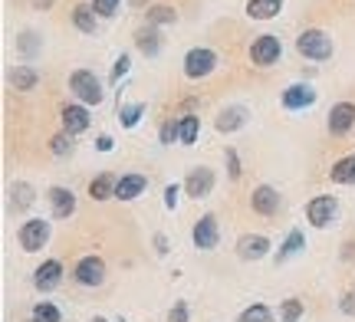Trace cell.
Returning <instances> with one entry per match:
<instances>
[{
    "label": "cell",
    "mask_w": 355,
    "mask_h": 322,
    "mask_svg": "<svg viewBox=\"0 0 355 322\" xmlns=\"http://www.w3.org/2000/svg\"><path fill=\"white\" fill-rule=\"evenodd\" d=\"M69 89L76 92L86 105L102 102V86H99V79H96V73H89V69H79V73L69 76Z\"/></svg>",
    "instance_id": "1"
},
{
    "label": "cell",
    "mask_w": 355,
    "mask_h": 322,
    "mask_svg": "<svg viewBox=\"0 0 355 322\" xmlns=\"http://www.w3.org/2000/svg\"><path fill=\"white\" fill-rule=\"evenodd\" d=\"M296 50L309 56V60H329L332 56V39L322 30H306L303 37L296 39Z\"/></svg>",
    "instance_id": "2"
},
{
    "label": "cell",
    "mask_w": 355,
    "mask_h": 322,
    "mask_svg": "<svg viewBox=\"0 0 355 322\" xmlns=\"http://www.w3.org/2000/svg\"><path fill=\"white\" fill-rule=\"evenodd\" d=\"M46 240H50V224L46 220H26L24 227H20V247H24L26 253H37Z\"/></svg>",
    "instance_id": "3"
},
{
    "label": "cell",
    "mask_w": 355,
    "mask_h": 322,
    "mask_svg": "<svg viewBox=\"0 0 355 322\" xmlns=\"http://www.w3.org/2000/svg\"><path fill=\"white\" fill-rule=\"evenodd\" d=\"M217 66V56L214 50H191L188 56H184V73H188V79H201V76H211V69Z\"/></svg>",
    "instance_id": "4"
},
{
    "label": "cell",
    "mask_w": 355,
    "mask_h": 322,
    "mask_svg": "<svg viewBox=\"0 0 355 322\" xmlns=\"http://www.w3.org/2000/svg\"><path fill=\"white\" fill-rule=\"evenodd\" d=\"M336 211H339L336 197L322 194V197H313V201H309V207H306V217H309V224H313V227H326V224L336 217Z\"/></svg>",
    "instance_id": "5"
},
{
    "label": "cell",
    "mask_w": 355,
    "mask_h": 322,
    "mask_svg": "<svg viewBox=\"0 0 355 322\" xmlns=\"http://www.w3.org/2000/svg\"><path fill=\"white\" fill-rule=\"evenodd\" d=\"M191 237H194V247H201V250H214L217 240H220V233H217V220L211 217V214H204V217L194 224Z\"/></svg>",
    "instance_id": "6"
},
{
    "label": "cell",
    "mask_w": 355,
    "mask_h": 322,
    "mask_svg": "<svg viewBox=\"0 0 355 322\" xmlns=\"http://www.w3.org/2000/svg\"><path fill=\"white\" fill-rule=\"evenodd\" d=\"M250 60H254L257 66H273L279 60V39L270 37V33L260 37L254 46H250Z\"/></svg>",
    "instance_id": "7"
},
{
    "label": "cell",
    "mask_w": 355,
    "mask_h": 322,
    "mask_svg": "<svg viewBox=\"0 0 355 322\" xmlns=\"http://www.w3.org/2000/svg\"><path fill=\"white\" fill-rule=\"evenodd\" d=\"M105 280V263L99 257H86L76 263V283L83 286H99Z\"/></svg>",
    "instance_id": "8"
},
{
    "label": "cell",
    "mask_w": 355,
    "mask_h": 322,
    "mask_svg": "<svg viewBox=\"0 0 355 322\" xmlns=\"http://www.w3.org/2000/svg\"><path fill=\"white\" fill-rule=\"evenodd\" d=\"M184 191H188L191 197H207V194L214 191V171H211V168H194L188 175Z\"/></svg>",
    "instance_id": "9"
},
{
    "label": "cell",
    "mask_w": 355,
    "mask_h": 322,
    "mask_svg": "<svg viewBox=\"0 0 355 322\" xmlns=\"http://www.w3.org/2000/svg\"><path fill=\"white\" fill-rule=\"evenodd\" d=\"M250 204H254L257 214H263V217H273L279 211V194L270 188V184H260L254 194H250Z\"/></svg>",
    "instance_id": "10"
},
{
    "label": "cell",
    "mask_w": 355,
    "mask_h": 322,
    "mask_svg": "<svg viewBox=\"0 0 355 322\" xmlns=\"http://www.w3.org/2000/svg\"><path fill=\"white\" fill-rule=\"evenodd\" d=\"M60 280H63V263H60V260H46L37 270V276H33V286L43 289V293H50V289L60 286Z\"/></svg>",
    "instance_id": "11"
},
{
    "label": "cell",
    "mask_w": 355,
    "mask_h": 322,
    "mask_svg": "<svg viewBox=\"0 0 355 322\" xmlns=\"http://www.w3.org/2000/svg\"><path fill=\"white\" fill-rule=\"evenodd\" d=\"M237 253H241L243 260H260L270 253V240L260 237V233H243L241 240H237Z\"/></svg>",
    "instance_id": "12"
},
{
    "label": "cell",
    "mask_w": 355,
    "mask_h": 322,
    "mask_svg": "<svg viewBox=\"0 0 355 322\" xmlns=\"http://www.w3.org/2000/svg\"><path fill=\"white\" fill-rule=\"evenodd\" d=\"M352 122H355V105L352 102L332 105V112H329V132L332 135H345V132L352 129Z\"/></svg>",
    "instance_id": "13"
},
{
    "label": "cell",
    "mask_w": 355,
    "mask_h": 322,
    "mask_svg": "<svg viewBox=\"0 0 355 322\" xmlns=\"http://www.w3.org/2000/svg\"><path fill=\"white\" fill-rule=\"evenodd\" d=\"M63 129L66 135H79V132L89 129V112L83 105H66L63 109Z\"/></svg>",
    "instance_id": "14"
},
{
    "label": "cell",
    "mask_w": 355,
    "mask_h": 322,
    "mask_svg": "<svg viewBox=\"0 0 355 322\" xmlns=\"http://www.w3.org/2000/svg\"><path fill=\"white\" fill-rule=\"evenodd\" d=\"M145 188H148V181L141 178V175H125V178H119L115 197H119V201H135V197H139Z\"/></svg>",
    "instance_id": "15"
},
{
    "label": "cell",
    "mask_w": 355,
    "mask_h": 322,
    "mask_svg": "<svg viewBox=\"0 0 355 322\" xmlns=\"http://www.w3.org/2000/svg\"><path fill=\"white\" fill-rule=\"evenodd\" d=\"M50 204H53V214H56V217H69V214L76 211V197H73V191H66V188H53Z\"/></svg>",
    "instance_id": "16"
},
{
    "label": "cell",
    "mask_w": 355,
    "mask_h": 322,
    "mask_svg": "<svg viewBox=\"0 0 355 322\" xmlns=\"http://www.w3.org/2000/svg\"><path fill=\"white\" fill-rule=\"evenodd\" d=\"M316 102V92L306 89V86H290V89L283 92V105L286 109H306V105Z\"/></svg>",
    "instance_id": "17"
},
{
    "label": "cell",
    "mask_w": 355,
    "mask_h": 322,
    "mask_svg": "<svg viewBox=\"0 0 355 322\" xmlns=\"http://www.w3.org/2000/svg\"><path fill=\"white\" fill-rule=\"evenodd\" d=\"M115 188H119V178H115V175H99V178H92V184H89V197H92V201L115 197Z\"/></svg>",
    "instance_id": "18"
},
{
    "label": "cell",
    "mask_w": 355,
    "mask_h": 322,
    "mask_svg": "<svg viewBox=\"0 0 355 322\" xmlns=\"http://www.w3.org/2000/svg\"><path fill=\"white\" fill-rule=\"evenodd\" d=\"M279 7H283V0H250L247 3V13L254 17V20H270V17H277Z\"/></svg>",
    "instance_id": "19"
},
{
    "label": "cell",
    "mask_w": 355,
    "mask_h": 322,
    "mask_svg": "<svg viewBox=\"0 0 355 322\" xmlns=\"http://www.w3.org/2000/svg\"><path fill=\"white\" fill-rule=\"evenodd\" d=\"M332 181L336 184H355V155L332 165Z\"/></svg>",
    "instance_id": "20"
},
{
    "label": "cell",
    "mask_w": 355,
    "mask_h": 322,
    "mask_svg": "<svg viewBox=\"0 0 355 322\" xmlns=\"http://www.w3.org/2000/svg\"><path fill=\"white\" fill-rule=\"evenodd\" d=\"M243 125V109L241 105H230V109H224L220 112V118H217V129L220 132H234Z\"/></svg>",
    "instance_id": "21"
},
{
    "label": "cell",
    "mask_w": 355,
    "mask_h": 322,
    "mask_svg": "<svg viewBox=\"0 0 355 322\" xmlns=\"http://www.w3.org/2000/svg\"><path fill=\"white\" fill-rule=\"evenodd\" d=\"M10 82L17 86V89H33L37 86V69H30V66H17L10 73Z\"/></svg>",
    "instance_id": "22"
},
{
    "label": "cell",
    "mask_w": 355,
    "mask_h": 322,
    "mask_svg": "<svg viewBox=\"0 0 355 322\" xmlns=\"http://www.w3.org/2000/svg\"><path fill=\"white\" fill-rule=\"evenodd\" d=\"M135 43H139V50H141V53H148V56H155V53L162 50V39H158V33H155L152 26H148V30H139Z\"/></svg>",
    "instance_id": "23"
},
{
    "label": "cell",
    "mask_w": 355,
    "mask_h": 322,
    "mask_svg": "<svg viewBox=\"0 0 355 322\" xmlns=\"http://www.w3.org/2000/svg\"><path fill=\"white\" fill-rule=\"evenodd\" d=\"M73 20H76V26L83 33H96V10L92 7H76Z\"/></svg>",
    "instance_id": "24"
},
{
    "label": "cell",
    "mask_w": 355,
    "mask_h": 322,
    "mask_svg": "<svg viewBox=\"0 0 355 322\" xmlns=\"http://www.w3.org/2000/svg\"><path fill=\"white\" fill-rule=\"evenodd\" d=\"M296 250H303V233H300V231H290V237H286V244L279 247L277 263H283V260H286V257H293Z\"/></svg>",
    "instance_id": "25"
},
{
    "label": "cell",
    "mask_w": 355,
    "mask_h": 322,
    "mask_svg": "<svg viewBox=\"0 0 355 322\" xmlns=\"http://www.w3.org/2000/svg\"><path fill=\"white\" fill-rule=\"evenodd\" d=\"M198 116H184L181 118V145H194L198 142Z\"/></svg>",
    "instance_id": "26"
},
{
    "label": "cell",
    "mask_w": 355,
    "mask_h": 322,
    "mask_svg": "<svg viewBox=\"0 0 355 322\" xmlns=\"http://www.w3.org/2000/svg\"><path fill=\"white\" fill-rule=\"evenodd\" d=\"M33 322H60V310L53 303H37L33 306Z\"/></svg>",
    "instance_id": "27"
},
{
    "label": "cell",
    "mask_w": 355,
    "mask_h": 322,
    "mask_svg": "<svg viewBox=\"0 0 355 322\" xmlns=\"http://www.w3.org/2000/svg\"><path fill=\"white\" fill-rule=\"evenodd\" d=\"M141 112H145V105H122V109H119V122H122L125 129H132V125H139Z\"/></svg>",
    "instance_id": "28"
},
{
    "label": "cell",
    "mask_w": 355,
    "mask_h": 322,
    "mask_svg": "<svg viewBox=\"0 0 355 322\" xmlns=\"http://www.w3.org/2000/svg\"><path fill=\"white\" fill-rule=\"evenodd\" d=\"M13 204H17V207H30V204H33V188H30L26 181L13 184Z\"/></svg>",
    "instance_id": "29"
},
{
    "label": "cell",
    "mask_w": 355,
    "mask_h": 322,
    "mask_svg": "<svg viewBox=\"0 0 355 322\" xmlns=\"http://www.w3.org/2000/svg\"><path fill=\"white\" fill-rule=\"evenodd\" d=\"M270 319H273V312L266 310V306H260V303L241 312V322H270Z\"/></svg>",
    "instance_id": "30"
},
{
    "label": "cell",
    "mask_w": 355,
    "mask_h": 322,
    "mask_svg": "<svg viewBox=\"0 0 355 322\" xmlns=\"http://www.w3.org/2000/svg\"><path fill=\"white\" fill-rule=\"evenodd\" d=\"M178 13L171 10V7H152L148 10V24H175Z\"/></svg>",
    "instance_id": "31"
},
{
    "label": "cell",
    "mask_w": 355,
    "mask_h": 322,
    "mask_svg": "<svg viewBox=\"0 0 355 322\" xmlns=\"http://www.w3.org/2000/svg\"><path fill=\"white\" fill-rule=\"evenodd\" d=\"M50 148H53V155H69L73 152V135H56Z\"/></svg>",
    "instance_id": "32"
},
{
    "label": "cell",
    "mask_w": 355,
    "mask_h": 322,
    "mask_svg": "<svg viewBox=\"0 0 355 322\" xmlns=\"http://www.w3.org/2000/svg\"><path fill=\"white\" fill-rule=\"evenodd\" d=\"M175 138H181V122H165L162 125V142L171 145Z\"/></svg>",
    "instance_id": "33"
},
{
    "label": "cell",
    "mask_w": 355,
    "mask_h": 322,
    "mask_svg": "<svg viewBox=\"0 0 355 322\" xmlns=\"http://www.w3.org/2000/svg\"><path fill=\"white\" fill-rule=\"evenodd\" d=\"M92 10L99 13V17H112L119 10V0H92Z\"/></svg>",
    "instance_id": "34"
},
{
    "label": "cell",
    "mask_w": 355,
    "mask_h": 322,
    "mask_svg": "<svg viewBox=\"0 0 355 322\" xmlns=\"http://www.w3.org/2000/svg\"><path fill=\"white\" fill-rule=\"evenodd\" d=\"M303 312V303L300 299H290L286 306H283V316H286V322H296V316Z\"/></svg>",
    "instance_id": "35"
},
{
    "label": "cell",
    "mask_w": 355,
    "mask_h": 322,
    "mask_svg": "<svg viewBox=\"0 0 355 322\" xmlns=\"http://www.w3.org/2000/svg\"><path fill=\"white\" fill-rule=\"evenodd\" d=\"M227 168H230V178L234 181L241 178V161H237V152H234V148H227Z\"/></svg>",
    "instance_id": "36"
},
{
    "label": "cell",
    "mask_w": 355,
    "mask_h": 322,
    "mask_svg": "<svg viewBox=\"0 0 355 322\" xmlns=\"http://www.w3.org/2000/svg\"><path fill=\"white\" fill-rule=\"evenodd\" d=\"M128 73V56H119L115 60V69H112V79H122Z\"/></svg>",
    "instance_id": "37"
},
{
    "label": "cell",
    "mask_w": 355,
    "mask_h": 322,
    "mask_svg": "<svg viewBox=\"0 0 355 322\" xmlns=\"http://www.w3.org/2000/svg\"><path fill=\"white\" fill-rule=\"evenodd\" d=\"M171 322H188V306L184 303H178L175 310H171V316H168Z\"/></svg>",
    "instance_id": "38"
},
{
    "label": "cell",
    "mask_w": 355,
    "mask_h": 322,
    "mask_svg": "<svg viewBox=\"0 0 355 322\" xmlns=\"http://www.w3.org/2000/svg\"><path fill=\"white\" fill-rule=\"evenodd\" d=\"M20 50L33 53V50H37V37H33V33H24V39H20Z\"/></svg>",
    "instance_id": "39"
},
{
    "label": "cell",
    "mask_w": 355,
    "mask_h": 322,
    "mask_svg": "<svg viewBox=\"0 0 355 322\" xmlns=\"http://www.w3.org/2000/svg\"><path fill=\"white\" fill-rule=\"evenodd\" d=\"M165 204L168 207L178 204V184H168V188H165Z\"/></svg>",
    "instance_id": "40"
},
{
    "label": "cell",
    "mask_w": 355,
    "mask_h": 322,
    "mask_svg": "<svg viewBox=\"0 0 355 322\" xmlns=\"http://www.w3.org/2000/svg\"><path fill=\"white\" fill-rule=\"evenodd\" d=\"M343 312H355V296L352 293H345L343 296Z\"/></svg>",
    "instance_id": "41"
},
{
    "label": "cell",
    "mask_w": 355,
    "mask_h": 322,
    "mask_svg": "<svg viewBox=\"0 0 355 322\" xmlns=\"http://www.w3.org/2000/svg\"><path fill=\"white\" fill-rule=\"evenodd\" d=\"M155 250H158V253H168V240H165V233H158V237H155Z\"/></svg>",
    "instance_id": "42"
},
{
    "label": "cell",
    "mask_w": 355,
    "mask_h": 322,
    "mask_svg": "<svg viewBox=\"0 0 355 322\" xmlns=\"http://www.w3.org/2000/svg\"><path fill=\"white\" fill-rule=\"evenodd\" d=\"M99 152H112V138H109V135H102L99 138Z\"/></svg>",
    "instance_id": "43"
},
{
    "label": "cell",
    "mask_w": 355,
    "mask_h": 322,
    "mask_svg": "<svg viewBox=\"0 0 355 322\" xmlns=\"http://www.w3.org/2000/svg\"><path fill=\"white\" fill-rule=\"evenodd\" d=\"M92 322H105V319H102V316H96V319H92Z\"/></svg>",
    "instance_id": "44"
},
{
    "label": "cell",
    "mask_w": 355,
    "mask_h": 322,
    "mask_svg": "<svg viewBox=\"0 0 355 322\" xmlns=\"http://www.w3.org/2000/svg\"><path fill=\"white\" fill-rule=\"evenodd\" d=\"M119 322H125V319H119Z\"/></svg>",
    "instance_id": "45"
}]
</instances>
